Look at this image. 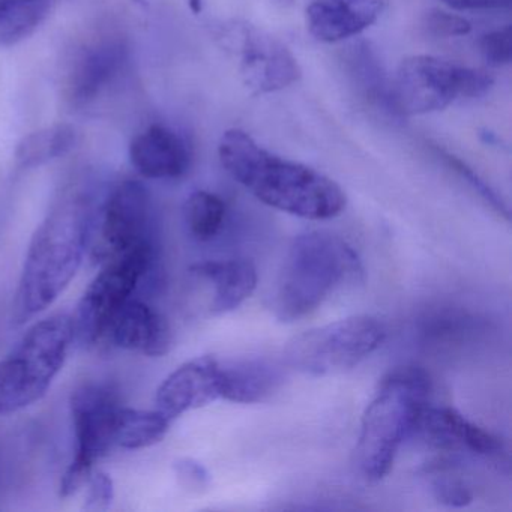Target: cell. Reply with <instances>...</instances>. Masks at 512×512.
I'll use <instances>...</instances> for the list:
<instances>
[{
	"label": "cell",
	"mask_w": 512,
	"mask_h": 512,
	"mask_svg": "<svg viewBox=\"0 0 512 512\" xmlns=\"http://www.w3.org/2000/svg\"><path fill=\"white\" fill-rule=\"evenodd\" d=\"M100 202L94 185H73L35 230L14 298L16 325L55 304L76 278L92 244Z\"/></svg>",
	"instance_id": "1"
},
{
	"label": "cell",
	"mask_w": 512,
	"mask_h": 512,
	"mask_svg": "<svg viewBox=\"0 0 512 512\" xmlns=\"http://www.w3.org/2000/svg\"><path fill=\"white\" fill-rule=\"evenodd\" d=\"M218 155L226 172L269 208L313 221L331 220L346 208V193L337 182L266 151L245 131H226Z\"/></svg>",
	"instance_id": "2"
},
{
	"label": "cell",
	"mask_w": 512,
	"mask_h": 512,
	"mask_svg": "<svg viewBox=\"0 0 512 512\" xmlns=\"http://www.w3.org/2000/svg\"><path fill=\"white\" fill-rule=\"evenodd\" d=\"M430 392V377L418 367L397 368L383 377L362 416L356 446L359 472L367 481L388 475L404 440L415 433Z\"/></svg>",
	"instance_id": "3"
},
{
	"label": "cell",
	"mask_w": 512,
	"mask_h": 512,
	"mask_svg": "<svg viewBox=\"0 0 512 512\" xmlns=\"http://www.w3.org/2000/svg\"><path fill=\"white\" fill-rule=\"evenodd\" d=\"M361 272L355 250L328 232L293 239L278 274L272 308L281 322H295L316 311L346 278Z\"/></svg>",
	"instance_id": "4"
},
{
	"label": "cell",
	"mask_w": 512,
	"mask_h": 512,
	"mask_svg": "<svg viewBox=\"0 0 512 512\" xmlns=\"http://www.w3.org/2000/svg\"><path fill=\"white\" fill-rule=\"evenodd\" d=\"M76 340L73 317L55 314L28 329L0 359V416L20 412L49 392Z\"/></svg>",
	"instance_id": "5"
},
{
	"label": "cell",
	"mask_w": 512,
	"mask_h": 512,
	"mask_svg": "<svg viewBox=\"0 0 512 512\" xmlns=\"http://www.w3.org/2000/svg\"><path fill=\"white\" fill-rule=\"evenodd\" d=\"M158 265L157 242L139 245L104 262L103 269L89 284L73 317L76 338L86 346H100L110 323L122 307L139 296L154 278Z\"/></svg>",
	"instance_id": "6"
},
{
	"label": "cell",
	"mask_w": 512,
	"mask_h": 512,
	"mask_svg": "<svg viewBox=\"0 0 512 512\" xmlns=\"http://www.w3.org/2000/svg\"><path fill=\"white\" fill-rule=\"evenodd\" d=\"M388 335L382 320L368 314L347 317L302 332L287 343L284 361L310 376H332L361 364Z\"/></svg>",
	"instance_id": "7"
},
{
	"label": "cell",
	"mask_w": 512,
	"mask_h": 512,
	"mask_svg": "<svg viewBox=\"0 0 512 512\" xmlns=\"http://www.w3.org/2000/svg\"><path fill=\"white\" fill-rule=\"evenodd\" d=\"M493 83L485 71L418 55L401 62L392 86L398 110L406 118L440 112L460 98L484 97Z\"/></svg>",
	"instance_id": "8"
},
{
	"label": "cell",
	"mask_w": 512,
	"mask_h": 512,
	"mask_svg": "<svg viewBox=\"0 0 512 512\" xmlns=\"http://www.w3.org/2000/svg\"><path fill=\"white\" fill-rule=\"evenodd\" d=\"M121 407V400L112 386L88 383L71 395L76 454L61 479L62 497L82 490L94 473L95 464L116 446V422Z\"/></svg>",
	"instance_id": "9"
},
{
	"label": "cell",
	"mask_w": 512,
	"mask_h": 512,
	"mask_svg": "<svg viewBox=\"0 0 512 512\" xmlns=\"http://www.w3.org/2000/svg\"><path fill=\"white\" fill-rule=\"evenodd\" d=\"M154 224V205L148 188L133 179L119 182L98 206L91 244L94 256L106 262L155 241Z\"/></svg>",
	"instance_id": "10"
},
{
	"label": "cell",
	"mask_w": 512,
	"mask_h": 512,
	"mask_svg": "<svg viewBox=\"0 0 512 512\" xmlns=\"http://www.w3.org/2000/svg\"><path fill=\"white\" fill-rule=\"evenodd\" d=\"M224 41L238 56L242 83L253 95L274 94L301 79V67L292 52L256 26L233 23L226 28Z\"/></svg>",
	"instance_id": "11"
},
{
	"label": "cell",
	"mask_w": 512,
	"mask_h": 512,
	"mask_svg": "<svg viewBox=\"0 0 512 512\" xmlns=\"http://www.w3.org/2000/svg\"><path fill=\"white\" fill-rule=\"evenodd\" d=\"M127 43L121 37H103L83 47L68 73L67 100L82 109L95 103L127 67Z\"/></svg>",
	"instance_id": "12"
},
{
	"label": "cell",
	"mask_w": 512,
	"mask_h": 512,
	"mask_svg": "<svg viewBox=\"0 0 512 512\" xmlns=\"http://www.w3.org/2000/svg\"><path fill=\"white\" fill-rule=\"evenodd\" d=\"M221 361L199 356L185 362L164 379L155 395V409L169 419L208 406L221 398Z\"/></svg>",
	"instance_id": "13"
},
{
	"label": "cell",
	"mask_w": 512,
	"mask_h": 512,
	"mask_svg": "<svg viewBox=\"0 0 512 512\" xmlns=\"http://www.w3.org/2000/svg\"><path fill=\"white\" fill-rule=\"evenodd\" d=\"M172 341V329L166 317L136 296L116 314L103 344L158 358L169 352Z\"/></svg>",
	"instance_id": "14"
},
{
	"label": "cell",
	"mask_w": 512,
	"mask_h": 512,
	"mask_svg": "<svg viewBox=\"0 0 512 512\" xmlns=\"http://www.w3.org/2000/svg\"><path fill=\"white\" fill-rule=\"evenodd\" d=\"M130 160L143 178L170 181L187 175L193 151L190 143L172 128L151 125L134 137Z\"/></svg>",
	"instance_id": "15"
},
{
	"label": "cell",
	"mask_w": 512,
	"mask_h": 512,
	"mask_svg": "<svg viewBox=\"0 0 512 512\" xmlns=\"http://www.w3.org/2000/svg\"><path fill=\"white\" fill-rule=\"evenodd\" d=\"M385 10V0H313L305 11L307 28L322 43H340L370 28Z\"/></svg>",
	"instance_id": "16"
},
{
	"label": "cell",
	"mask_w": 512,
	"mask_h": 512,
	"mask_svg": "<svg viewBox=\"0 0 512 512\" xmlns=\"http://www.w3.org/2000/svg\"><path fill=\"white\" fill-rule=\"evenodd\" d=\"M416 431L431 446L442 451L493 455L500 449L497 437L473 424L452 407H425Z\"/></svg>",
	"instance_id": "17"
},
{
	"label": "cell",
	"mask_w": 512,
	"mask_h": 512,
	"mask_svg": "<svg viewBox=\"0 0 512 512\" xmlns=\"http://www.w3.org/2000/svg\"><path fill=\"white\" fill-rule=\"evenodd\" d=\"M191 275L211 286L209 313H232L241 307L257 286V269L247 259L209 260L191 268Z\"/></svg>",
	"instance_id": "18"
},
{
	"label": "cell",
	"mask_w": 512,
	"mask_h": 512,
	"mask_svg": "<svg viewBox=\"0 0 512 512\" xmlns=\"http://www.w3.org/2000/svg\"><path fill=\"white\" fill-rule=\"evenodd\" d=\"M344 67L365 106L388 121H403L404 116L395 103L394 86L389 82L385 68L370 44L350 46L344 55Z\"/></svg>",
	"instance_id": "19"
},
{
	"label": "cell",
	"mask_w": 512,
	"mask_h": 512,
	"mask_svg": "<svg viewBox=\"0 0 512 512\" xmlns=\"http://www.w3.org/2000/svg\"><path fill=\"white\" fill-rule=\"evenodd\" d=\"M221 398L253 404L268 400L280 386V370L263 359L221 362Z\"/></svg>",
	"instance_id": "20"
},
{
	"label": "cell",
	"mask_w": 512,
	"mask_h": 512,
	"mask_svg": "<svg viewBox=\"0 0 512 512\" xmlns=\"http://www.w3.org/2000/svg\"><path fill=\"white\" fill-rule=\"evenodd\" d=\"M77 134L71 125L56 124L23 137L17 145L16 161L20 169H37L67 155L76 146Z\"/></svg>",
	"instance_id": "21"
},
{
	"label": "cell",
	"mask_w": 512,
	"mask_h": 512,
	"mask_svg": "<svg viewBox=\"0 0 512 512\" xmlns=\"http://www.w3.org/2000/svg\"><path fill=\"white\" fill-rule=\"evenodd\" d=\"M172 419L160 410L122 406L116 422L115 445L122 449H145L157 445L170 430Z\"/></svg>",
	"instance_id": "22"
},
{
	"label": "cell",
	"mask_w": 512,
	"mask_h": 512,
	"mask_svg": "<svg viewBox=\"0 0 512 512\" xmlns=\"http://www.w3.org/2000/svg\"><path fill=\"white\" fill-rule=\"evenodd\" d=\"M185 226L196 241L209 242L217 238L226 220V205L220 197L208 191H194L185 200Z\"/></svg>",
	"instance_id": "23"
},
{
	"label": "cell",
	"mask_w": 512,
	"mask_h": 512,
	"mask_svg": "<svg viewBox=\"0 0 512 512\" xmlns=\"http://www.w3.org/2000/svg\"><path fill=\"white\" fill-rule=\"evenodd\" d=\"M62 0H32L13 13L0 16V47L16 46L31 37Z\"/></svg>",
	"instance_id": "24"
},
{
	"label": "cell",
	"mask_w": 512,
	"mask_h": 512,
	"mask_svg": "<svg viewBox=\"0 0 512 512\" xmlns=\"http://www.w3.org/2000/svg\"><path fill=\"white\" fill-rule=\"evenodd\" d=\"M482 58L490 67L500 68L511 64L512 59V28L497 29L488 32L479 40Z\"/></svg>",
	"instance_id": "25"
},
{
	"label": "cell",
	"mask_w": 512,
	"mask_h": 512,
	"mask_svg": "<svg viewBox=\"0 0 512 512\" xmlns=\"http://www.w3.org/2000/svg\"><path fill=\"white\" fill-rule=\"evenodd\" d=\"M437 155L454 170L455 173L461 176V178L466 179L482 197H484L485 202L490 203L494 209H496L499 214H502L506 220H509V212L508 208H506L505 203L502 202V199H499L496 193L476 175L475 170L470 169L466 163L460 160V158L454 157V155L448 154V152L440 151L439 148H436Z\"/></svg>",
	"instance_id": "26"
},
{
	"label": "cell",
	"mask_w": 512,
	"mask_h": 512,
	"mask_svg": "<svg viewBox=\"0 0 512 512\" xmlns=\"http://www.w3.org/2000/svg\"><path fill=\"white\" fill-rule=\"evenodd\" d=\"M424 26L428 34L437 38L464 37L472 31V25L464 17L440 10L428 11L425 14Z\"/></svg>",
	"instance_id": "27"
},
{
	"label": "cell",
	"mask_w": 512,
	"mask_h": 512,
	"mask_svg": "<svg viewBox=\"0 0 512 512\" xmlns=\"http://www.w3.org/2000/svg\"><path fill=\"white\" fill-rule=\"evenodd\" d=\"M86 484H88V493H86L83 508L92 512L107 511L115 497V485H113L110 475L104 472H94Z\"/></svg>",
	"instance_id": "28"
},
{
	"label": "cell",
	"mask_w": 512,
	"mask_h": 512,
	"mask_svg": "<svg viewBox=\"0 0 512 512\" xmlns=\"http://www.w3.org/2000/svg\"><path fill=\"white\" fill-rule=\"evenodd\" d=\"M175 472L181 484L190 490H203L211 481V475L206 467L193 458H181L176 461Z\"/></svg>",
	"instance_id": "29"
},
{
	"label": "cell",
	"mask_w": 512,
	"mask_h": 512,
	"mask_svg": "<svg viewBox=\"0 0 512 512\" xmlns=\"http://www.w3.org/2000/svg\"><path fill=\"white\" fill-rule=\"evenodd\" d=\"M434 494L437 500L445 503V505L466 506L472 502L473 496L466 485L461 484L460 481H451V479H439L433 485Z\"/></svg>",
	"instance_id": "30"
},
{
	"label": "cell",
	"mask_w": 512,
	"mask_h": 512,
	"mask_svg": "<svg viewBox=\"0 0 512 512\" xmlns=\"http://www.w3.org/2000/svg\"><path fill=\"white\" fill-rule=\"evenodd\" d=\"M446 7L457 11L491 10V8H506L512 0H440Z\"/></svg>",
	"instance_id": "31"
},
{
	"label": "cell",
	"mask_w": 512,
	"mask_h": 512,
	"mask_svg": "<svg viewBox=\"0 0 512 512\" xmlns=\"http://www.w3.org/2000/svg\"><path fill=\"white\" fill-rule=\"evenodd\" d=\"M32 0H0V16L31 4Z\"/></svg>",
	"instance_id": "32"
},
{
	"label": "cell",
	"mask_w": 512,
	"mask_h": 512,
	"mask_svg": "<svg viewBox=\"0 0 512 512\" xmlns=\"http://www.w3.org/2000/svg\"><path fill=\"white\" fill-rule=\"evenodd\" d=\"M188 7H190L191 13L200 14L203 11V0H187Z\"/></svg>",
	"instance_id": "33"
},
{
	"label": "cell",
	"mask_w": 512,
	"mask_h": 512,
	"mask_svg": "<svg viewBox=\"0 0 512 512\" xmlns=\"http://www.w3.org/2000/svg\"><path fill=\"white\" fill-rule=\"evenodd\" d=\"M281 2H293V0H281Z\"/></svg>",
	"instance_id": "34"
}]
</instances>
